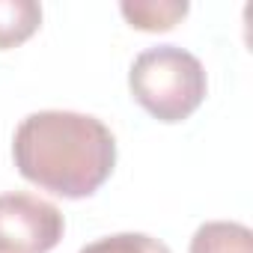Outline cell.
Returning <instances> with one entry per match:
<instances>
[{"mask_svg":"<svg viewBox=\"0 0 253 253\" xmlns=\"http://www.w3.org/2000/svg\"><path fill=\"white\" fill-rule=\"evenodd\" d=\"M18 173L66 200L92 197L113 173L116 140L110 128L86 113L39 110L21 119L12 140Z\"/></svg>","mask_w":253,"mask_h":253,"instance_id":"cell-1","label":"cell"},{"mask_svg":"<svg viewBox=\"0 0 253 253\" xmlns=\"http://www.w3.org/2000/svg\"><path fill=\"white\" fill-rule=\"evenodd\" d=\"M128 86L149 116L158 122H182L203 104L209 81L203 63L191 51L158 45L137 54L128 72Z\"/></svg>","mask_w":253,"mask_h":253,"instance_id":"cell-2","label":"cell"},{"mask_svg":"<svg viewBox=\"0 0 253 253\" xmlns=\"http://www.w3.org/2000/svg\"><path fill=\"white\" fill-rule=\"evenodd\" d=\"M66 229L63 211L33 194H0V253H48Z\"/></svg>","mask_w":253,"mask_h":253,"instance_id":"cell-3","label":"cell"},{"mask_svg":"<svg viewBox=\"0 0 253 253\" xmlns=\"http://www.w3.org/2000/svg\"><path fill=\"white\" fill-rule=\"evenodd\" d=\"M191 253H253V232L244 223L209 220L194 232Z\"/></svg>","mask_w":253,"mask_h":253,"instance_id":"cell-4","label":"cell"},{"mask_svg":"<svg viewBox=\"0 0 253 253\" xmlns=\"http://www.w3.org/2000/svg\"><path fill=\"white\" fill-rule=\"evenodd\" d=\"M119 9L131 27L146 33H164L188 15L185 0H158V3L155 0H125Z\"/></svg>","mask_w":253,"mask_h":253,"instance_id":"cell-5","label":"cell"},{"mask_svg":"<svg viewBox=\"0 0 253 253\" xmlns=\"http://www.w3.org/2000/svg\"><path fill=\"white\" fill-rule=\"evenodd\" d=\"M42 24L36 0H0V51L27 42Z\"/></svg>","mask_w":253,"mask_h":253,"instance_id":"cell-6","label":"cell"},{"mask_svg":"<svg viewBox=\"0 0 253 253\" xmlns=\"http://www.w3.org/2000/svg\"><path fill=\"white\" fill-rule=\"evenodd\" d=\"M81 253H170V247L143 232H119L86 244Z\"/></svg>","mask_w":253,"mask_h":253,"instance_id":"cell-7","label":"cell"}]
</instances>
